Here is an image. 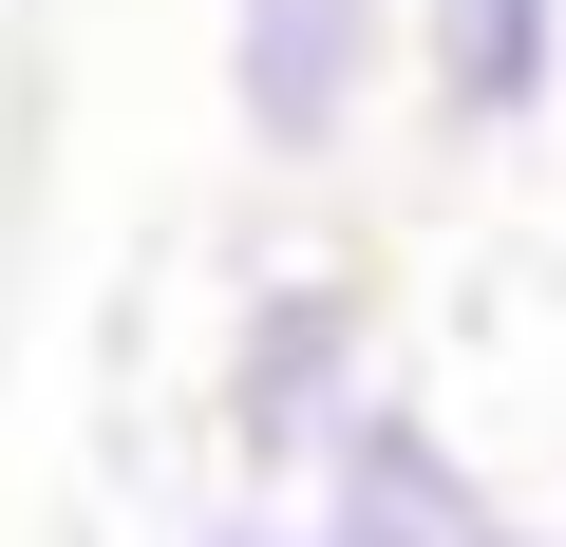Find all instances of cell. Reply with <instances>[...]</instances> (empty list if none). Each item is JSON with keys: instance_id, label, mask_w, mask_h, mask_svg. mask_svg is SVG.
Returning a JSON list of instances; mask_svg holds the SVG:
<instances>
[{"instance_id": "cell-6", "label": "cell", "mask_w": 566, "mask_h": 547, "mask_svg": "<svg viewBox=\"0 0 566 547\" xmlns=\"http://www.w3.org/2000/svg\"><path fill=\"white\" fill-rule=\"evenodd\" d=\"M453 547H566V528H528V509H472V528H453Z\"/></svg>"}, {"instance_id": "cell-3", "label": "cell", "mask_w": 566, "mask_h": 547, "mask_svg": "<svg viewBox=\"0 0 566 547\" xmlns=\"http://www.w3.org/2000/svg\"><path fill=\"white\" fill-rule=\"evenodd\" d=\"M397 95L434 151H528L566 114V0H397Z\"/></svg>"}, {"instance_id": "cell-5", "label": "cell", "mask_w": 566, "mask_h": 547, "mask_svg": "<svg viewBox=\"0 0 566 547\" xmlns=\"http://www.w3.org/2000/svg\"><path fill=\"white\" fill-rule=\"evenodd\" d=\"M133 547H303V509H283L264 472H227L208 509H170V528H133Z\"/></svg>"}, {"instance_id": "cell-4", "label": "cell", "mask_w": 566, "mask_h": 547, "mask_svg": "<svg viewBox=\"0 0 566 547\" xmlns=\"http://www.w3.org/2000/svg\"><path fill=\"white\" fill-rule=\"evenodd\" d=\"M283 509H303V547H453V528L491 509V472L453 453V415H434V397H397V378H378L303 472H283Z\"/></svg>"}, {"instance_id": "cell-2", "label": "cell", "mask_w": 566, "mask_h": 547, "mask_svg": "<svg viewBox=\"0 0 566 547\" xmlns=\"http://www.w3.org/2000/svg\"><path fill=\"white\" fill-rule=\"evenodd\" d=\"M397 114V0H227V133L245 170L322 189Z\"/></svg>"}, {"instance_id": "cell-1", "label": "cell", "mask_w": 566, "mask_h": 547, "mask_svg": "<svg viewBox=\"0 0 566 547\" xmlns=\"http://www.w3.org/2000/svg\"><path fill=\"white\" fill-rule=\"evenodd\" d=\"M378 397V284H359V264H245V303H227V340H208V453L227 472H303L340 415Z\"/></svg>"}]
</instances>
